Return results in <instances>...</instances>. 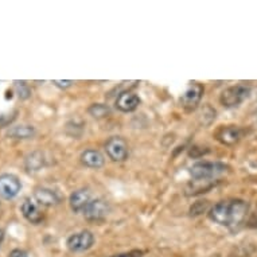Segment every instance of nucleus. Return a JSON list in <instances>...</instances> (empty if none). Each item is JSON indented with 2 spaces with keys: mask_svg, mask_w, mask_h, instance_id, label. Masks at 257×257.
Here are the masks:
<instances>
[{
  "mask_svg": "<svg viewBox=\"0 0 257 257\" xmlns=\"http://www.w3.org/2000/svg\"><path fill=\"white\" fill-rule=\"evenodd\" d=\"M34 197L37 202L43 206H55L61 202V195L58 194V191L49 187H38L35 190Z\"/></svg>",
  "mask_w": 257,
  "mask_h": 257,
  "instance_id": "obj_12",
  "label": "nucleus"
},
{
  "mask_svg": "<svg viewBox=\"0 0 257 257\" xmlns=\"http://www.w3.org/2000/svg\"><path fill=\"white\" fill-rule=\"evenodd\" d=\"M43 162H45V159H43V155L41 152H33L26 159V169H27L29 173L39 171L43 167Z\"/></svg>",
  "mask_w": 257,
  "mask_h": 257,
  "instance_id": "obj_16",
  "label": "nucleus"
},
{
  "mask_svg": "<svg viewBox=\"0 0 257 257\" xmlns=\"http://www.w3.org/2000/svg\"><path fill=\"white\" fill-rule=\"evenodd\" d=\"M89 113L92 114L94 118H104L110 114L109 106L105 104H93L89 108Z\"/></svg>",
  "mask_w": 257,
  "mask_h": 257,
  "instance_id": "obj_17",
  "label": "nucleus"
},
{
  "mask_svg": "<svg viewBox=\"0 0 257 257\" xmlns=\"http://www.w3.org/2000/svg\"><path fill=\"white\" fill-rule=\"evenodd\" d=\"M203 94V88L202 85L199 84H193L179 98V104L183 109L186 110H194L198 104L201 102Z\"/></svg>",
  "mask_w": 257,
  "mask_h": 257,
  "instance_id": "obj_8",
  "label": "nucleus"
},
{
  "mask_svg": "<svg viewBox=\"0 0 257 257\" xmlns=\"http://www.w3.org/2000/svg\"><path fill=\"white\" fill-rule=\"evenodd\" d=\"M35 135V128L33 125H18V126H11L7 132V136L11 139H18V140H25V139H31Z\"/></svg>",
  "mask_w": 257,
  "mask_h": 257,
  "instance_id": "obj_15",
  "label": "nucleus"
},
{
  "mask_svg": "<svg viewBox=\"0 0 257 257\" xmlns=\"http://www.w3.org/2000/svg\"><path fill=\"white\" fill-rule=\"evenodd\" d=\"M250 96V88L246 85H234L229 86L221 93L219 96V102L225 108H236L241 105L246 98Z\"/></svg>",
  "mask_w": 257,
  "mask_h": 257,
  "instance_id": "obj_3",
  "label": "nucleus"
},
{
  "mask_svg": "<svg viewBox=\"0 0 257 257\" xmlns=\"http://www.w3.org/2000/svg\"><path fill=\"white\" fill-rule=\"evenodd\" d=\"M14 85H15V89H17L18 96L22 100H27L31 96V89H30L26 81H14Z\"/></svg>",
  "mask_w": 257,
  "mask_h": 257,
  "instance_id": "obj_18",
  "label": "nucleus"
},
{
  "mask_svg": "<svg viewBox=\"0 0 257 257\" xmlns=\"http://www.w3.org/2000/svg\"><path fill=\"white\" fill-rule=\"evenodd\" d=\"M3 240H5V232H3V230L0 229V245H2Z\"/></svg>",
  "mask_w": 257,
  "mask_h": 257,
  "instance_id": "obj_24",
  "label": "nucleus"
},
{
  "mask_svg": "<svg viewBox=\"0 0 257 257\" xmlns=\"http://www.w3.org/2000/svg\"><path fill=\"white\" fill-rule=\"evenodd\" d=\"M228 171V166L219 162H197L190 167V174L195 179H214Z\"/></svg>",
  "mask_w": 257,
  "mask_h": 257,
  "instance_id": "obj_2",
  "label": "nucleus"
},
{
  "mask_svg": "<svg viewBox=\"0 0 257 257\" xmlns=\"http://www.w3.org/2000/svg\"><path fill=\"white\" fill-rule=\"evenodd\" d=\"M9 257H29V254L23 249H14L10 252Z\"/></svg>",
  "mask_w": 257,
  "mask_h": 257,
  "instance_id": "obj_22",
  "label": "nucleus"
},
{
  "mask_svg": "<svg viewBox=\"0 0 257 257\" xmlns=\"http://www.w3.org/2000/svg\"><path fill=\"white\" fill-rule=\"evenodd\" d=\"M53 84H54L55 86H58V88H61V89H68V88H70V86H72V85L74 84V82H73V81H70V80H68V81L54 80V81H53Z\"/></svg>",
  "mask_w": 257,
  "mask_h": 257,
  "instance_id": "obj_20",
  "label": "nucleus"
},
{
  "mask_svg": "<svg viewBox=\"0 0 257 257\" xmlns=\"http://www.w3.org/2000/svg\"><path fill=\"white\" fill-rule=\"evenodd\" d=\"M93 244H94V236L89 230H82V232L74 233L66 241L69 250L76 253L88 250L89 248H92Z\"/></svg>",
  "mask_w": 257,
  "mask_h": 257,
  "instance_id": "obj_7",
  "label": "nucleus"
},
{
  "mask_svg": "<svg viewBox=\"0 0 257 257\" xmlns=\"http://www.w3.org/2000/svg\"><path fill=\"white\" fill-rule=\"evenodd\" d=\"M81 162L85 167H89V169H100L105 163V159L101 152L97 150H85L81 154Z\"/></svg>",
  "mask_w": 257,
  "mask_h": 257,
  "instance_id": "obj_14",
  "label": "nucleus"
},
{
  "mask_svg": "<svg viewBox=\"0 0 257 257\" xmlns=\"http://www.w3.org/2000/svg\"><path fill=\"white\" fill-rule=\"evenodd\" d=\"M22 183L19 178L14 174L0 175V201H10L19 194Z\"/></svg>",
  "mask_w": 257,
  "mask_h": 257,
  "instance_id": "obj_4",
  "label": "nucleus"
},
{
  "mask_svg": "<svg viewBox=\"0 0 257 257\" xmlns=\"http://www.w3.org/2000/svg\"><path fill=\"white\" fill-rule=\"evenodd\" d=\"M205 206H206V203L203 205L202 202H197L194 206L191 207V214H201L205 210Z\"/></svg>",
  "mask_w": 257,
  "mask_h": 257,
  "instance_id": "obj_21",
  "label": "nucleus"
},
{
  "mask_svg": "<svg viewBox=\"0 0 257 257\" xmlns=\"http://www.w3.org/2000/svg\"><path fill=\"white\" fill-rule=\"evenodd\" d=\"M22 214L25 217L29 222L34 223V225H38L39 222L43 221V213L42 210L39 209L38 205L31 201V199H25V202L22 203L21 206Z\"/></svg>",
  "mask_w": 257,
  "mask_h": 257,
  "instance_id": "obj_13",
  "label": "nucleus"
},
{
  "mask_svg": "<svg viewBox=\"0 0 257 257\" xmlns=\"http://www.w3.org/2000/svg\"><path fill=\"white\" fill-rule=\"evenodd\" d=\"M109 211V206L105 201L102 199H92V202L89 203L86 209L82 211V214L89 221H100L105 218L106 214Z\"/></svg>",
  "mask_w": 257,
  "mask_h": 257,
  "instance_id": "obj_9",
  "label": "nucleus"
},
{
  "mask_svg": "<svg viewBox=\"0 0 257 257\" xmlns=\"http://www.w3.org/2000/svg\"><path fill=\"white\" fill-rule=\"evenodd\" d=\"M17 117V112H13V113H2L0 114V128H5V126H9L11 122L15 120Z\"/></svg>",
  "mask_w": 257,
  "mask_h": 257,
  "instance_id": "obj_19",
  "label": "nucleus"
},
{
  "mask_svg": "<svg viewBox=\"0 0 257 257\" xmlns=\"http://www.w3.org/2000/svg\"><path fill=\"white\" fill-rule=\"evenodd\" d=\"M105 151L109 156V159H112L113 162H124L128 158L130 148L122 138L113 136L105 143Z\"/></svg>",
  "mask_w": 257,
  "mask_h": 257,
  "instance_id": "obj_5",
  "label": "nucleus"
},
{
  "mask_svg": "<svg viewBox=\"0 0 257 257\" xmlns=\"http://www.w3.org/2000/svg\"><path fill=\"white\" fill-rule=\"evenodd\" d=\"M244 130L237 125H222L214 132V138L223 146H234L242 139Z\"/></svg>",
  "mask_w": 257,
  "mask_h": 257,
  "instance_id": "obj_6",
  "label": "nucleus"
},
{
  "mask_svg": "<svg viewBox=\"0 0 257 257\" xmlns=\"http://www.w3.org/2000/svg\"><path fill=\"white\" fill-rule=\"evenodd\" d=\"M140 98L139 96H136L135 93L132 92H122L118 94V97L116 98V108L118 110H121L124 113L128 112H134V110L139 106Z\"/></svg>",
  "mask_w": 257,
  "mask_h": 257,
  "instance_id": "obj_11",
  "label": "nucleus"
},
{
  "mask_svg": "<svg viewBox=\"0 0 257 257\" xmlns=\"http://www.w3.org/2000/svg\"><path fill=\"white\" fill-rule=\"evenodd\" d=\"M248 209V203L244 199H228L215 203L210 209L209 215L215 223L232 228L242 222Z\"/></svg>",
  "mask_w": 257,
  "mask_h": 257,
  "instance_id": "obj_1",
  "label": "nucleus"
},
{
  "mask_svg": "<svg viewBox=\"0 0 257 257\" xmlns=\"http://www.w3.org/2000/svg\"><path fill=\"white\" fill-rule=\"evenodd\" d=\"M90 202H92V194L88 189L76 190L70 194V198H69V205L76 213H82Z\"/></svg>",
  "mask_w": 257,
  "mask_h": 257,
  "instance_id": "obj_10",
  "label": "nucleus"
},
{
  "mask_svg": "<svg viewBox=\"0 0 257 257\" xmlns=\"http://www.w3.org/2000/svg\"><path fill=\"white\" fill-rule=\"evenodd\" d=\"M140 256H142V252H140V250H132V252L114 254V256H112V257H140Z\"/></svg>",
  "mask_w": 257,
  "mask_h": 257,
  "instance_id": "obj_23",
  "label": "nucleus"
}]
</instances>
